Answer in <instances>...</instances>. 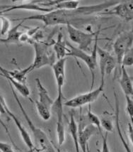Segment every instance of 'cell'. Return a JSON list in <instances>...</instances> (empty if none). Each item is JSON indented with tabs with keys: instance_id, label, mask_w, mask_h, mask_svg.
Returning a JSON list of instances; mask_svg holds the SVG:
<instances>
[{
	"instance_id": "cell-30",
	"label": "cell",
	"mask_w": 133,
	"mask_h": 152,
	"mask_svg": "<svg viewBox=\"0 0 133 152\" xmlns=\"http://www.w3.org/2000/svg\"><path fill=\"white\" fill-rule=\"evenodd\" d=\"M0 151L1 152H15L12 149V146L7 143L0 142Z\"/></svg>"
},
{
	"instance_id": "cell-12",
	"label": "cell",
	"mask_w": 133,
	"mask_h": 152,
	"mask_svg": "<svg viewBox=\"0 0 133 152\" xmlns=\"http://www.w3.org/2000/svg\"><path fill=\"white\" fill-rule=\"evenodd\" d=\"M98 133V129L92 124H87L83 126H78V140L81 151L87 152V146L88 141L91 137Z\"/></svg>"
},
{
	"instance_id": "cell-33",
	"label": "cell",
	"mask_w": 133,
	"mask_h": 152,
	"mask_svg": "<svg viewBox=\"0 0 133 152\" xmlns=\"http://www.w3.org/2000/svg\"><path fill=\"white\" fill-rule=\"evenodd\" d=\"M29 39V37H28V35L26 33H22V34L21 35L20 38H19V41H21V42H26Z\"/></svg>"
},
{
	"instance_id": "cell-19",
	"label": "cell",
	"mask_w": 133,
	"mask_h": 152,
	"mask_svg": "<svg viewBox=\"0 0 133 152\" xmlns=\"http://www.w3.org/2000/svg\"><path fill=\"white\" fill-rule=\"evenodd\" d=\"M68 129H69V132L71 134L72 138L74 141L76 152H80V145H79L78 140V125H77L76 121H75L74 117L72 113L70 114V119L69 124H68Z\"/></svg>"
},
{
	"instance_id": "cell-23",
	"label": "cell",
	"mask_w": 133,
	"mask_h": 152,
	"mask_svg": "<svg viewBox=\"0 0 133 152\" xmlns=\"http://www.w3.org/2000/svg\"><path fill=\"white\" fill-rule=\"evenodd\" d=\"M66 61V58H62L60 60H57V61H56V62L52 66L55 77H58V76L60 75H65L64 70H65Z\"/></svg>"
},
{
	"instance_id": "cell-15",
	"label": "cell",
	"mask_w": 133,
	"mask_h": 152,
	"mask_svg": "<svg viewBox=\"0 0 133 152\" xmlns=\"http://www.w3.org/2000/svg\"><path fill=\"white\" fill-rule=\"evenodd\" d=\"M31 67L29 66L27 68H24L22 70H8L4 68L3 67L0 66V73L2 74H6L12 77L13 78L17 80V81L21 83L26 84V75H28L30 72H31Z\"/></svg>"
},
{
	"instance_id": "cell-20",
	"label": "cell",
	"mask_w": 133,
	"mask_h": 152,
	"mask_svg": "<svg viewBox=\"0 0 133 152\" xmlns=\"http://www.w3.org/2000/svg\"><path fill=\"white\" fill-rule=\"evenodd\" d=\"M23 22H21L17 24V26H14L13 28H10V30L9 31L8 36H7V39H0V42L4 43H17L19 42V38H20L21 35L22 34L23 32L19 31V28L21 26V25L22 24Z\"/></svg>"
},
{
	"instance_id": "cell-34",
	"label": "cell",
	"mask_w": 133,
	"mask_h": 152,
	"mask_svg": "<svg viewBox=\"0 0 133 152\" xmlns=\"http://www.w3.org/2000/svg\"><path fill=\"white\" fill-rule=\"evenodd\" d=\"M0 113H1V114H3V115H7L6 112H5L4 109V107H3L2 104H1V102H0Z\"/></svg>"
},
{
	"instance_id": "cell-35",
	"label": "cell",
	"mask_w": 133,
	"mask_h": 152,
	"mask_svg": "<svg viewBox=\"0 0 133 152\" xmlns=\"http://www.w3.org/2000/svg\"><path fill=\"white\" fill-rule=\"evenodd\" d=\"M87 152H90V149H89V144H87Z\"/></svg>"
},
{
	"instance_id": "cell-7",
	"label": "cell",
	"mask_w": 133,
	"mask_h": 152,
	"mask_svg": "<svg viewBox=\"0 0 133 152\" xmlns=\"http://www.w3.org/2000/svg\"><path fill=\"white\" fill-rule=\"evenodd\" d=\"M97 56L100 73V83L105 85L106 75H110L116 66V59L107 50L97 46Z\"/></svg>"
},
{
	"instance_id": "cell-6",
	"label": "cell",
	"mask_w": 133,
	"mask_h": 152,
	"mask_svg": "<svg viewBox=\"0 0 133 152\" xmlns=\"http://www.w3.org/2000/svg\"><path fill=\"white\" fill-rule=\"evenodd\" d=\"M64 95L62 89L57 90V97L54 100L53 105L51 109L55 112L57 115V126L56 132L57 137V142L59 146H62L65 141V132H64V111L63 102Z\"/></svg>"
},
{
	"instance_id": "cell-16",
	"label": "cell",
	"mask_w": 133,
	"mask_h": 152,
	"mask_svg": "<svg viewBox=\"0 0 133 152\" xmlns=\"http://www.w3.org/2000/svg\"><path fill=\"white\" fill-rule=\"evenodd\" d=\"M53 49L57 60L64 58L66 56L68 48L66 46V41L64 40V36L62 33H59L56 42L54 44Z\"/></svg>"
},
{
	"instance_id": "cell-2",
	"label": "cell",
	"mask_w": 133,
	"mask_h": 152,
	"mask_svg": "<svg viewBox=\"0 0 133 152\" xmlns=\"http://www.w3.org/2000/svg\"><path fill=\"white\" fill-rule=\"evenodd\" d=\"M72 18L74 17L71 10H56L48 13L35 14L27 17L19 18V19H14L13 21H19L23 23L25 21L36 20V21H42L46 26H50L62 24H71L70 22Z\"/></svg>"
},
{
	"instance_id": "cell-31",
	"label": "cell",
	"mask_w": 133,
	"mask_h": 152,
	"mask_svg": "<svg viewBox=\"0 0 133 152\" xmlns=\"http://www.w3.org/2000/svg\"><path fill=\"white\" fill-rule=\"evenodd\" d=\"M0 124H1V125L2 126V127L4 128V129L5 132H6V133H7V134L8 135V137H9V139H10L11 142H12V144H13V145H14V146H15V147H17V146H16L15 143L14 142V141H13V139H12V135H11V133H10L8 127H7V126L6 125V124H5V123L3 122V120H2V119H1V118H0Z\"/></svg>"
},
{
	"instance_id": "cell-22",
	"label": "cell",
	"mask_w": 133,
	"mask_h": 152,
	"mask_svg": "<svg viewBox=\"0 0 133 152\" xmlns=\"http://www.w3.org/2000/svg\"><path fill=\"white\" fill-rule=\"evenodd\" d=\"M80 1H58L55 7V10H74L79 7Z\"/></svg>"
},
{
	"instance_id": "cell-36",
	"label": "cell",
	"mask_w": 133,
	"mask_h": 152,
	"mask_svg": "<svg viewBox=\"0 0 133 152\" xmlns=\"http://www.w3.org/2000/svg\"><path fill=\"white\" fill-rule=\"evenodd\" d=\"M4 6H3V7H0V11H1L4 9Z\"/></svg>"
},
{
	"instance_id": "cell-8",
	"label": "cell",
	"mask_w": 133,
	"mask_h": 152,
	"mask_svg": "<svg viewBox=\"0 0 133 152\" xmlns=\"http://www.w3.org/2000/svg\"><path fill=\"white\" fill-rule=\"evenodd\" d=\"M104 86L105 85L100 83V86L96 89L91 90L89 93L81 94L64 102V106L72 108H77L81 107L85 104H91V103L95 102L98 99L100 93L103 91Z\"/></svg>"
},
{
	"instance_id": "cell-32",
	"label": "cell",
	"mask_w": 133,
	"mask_h": 152,
	"mask_svg": "<svg viewBox=\"0 0 133 152\" xmlns=\"http://www.w3.org/2000/svg\"><path fill=\"white\" fill-rule=\"evenodd\" d=\"M128 137L130 139V142L132 143V141H133V128H132V124H131L130 123L128 124Z\"/></svg>"
},
{
	"instance_id": "cell-11",
	"label": "cell",
	"mask_w": 133,
	"mask_h": 152,
	"mask_svg": "<svg viewBox=\"0 0 133 152\" xmlns=\"http://www.w3.org/2000/svg\"><path fill=\"white\" fill-rule=\"evenodd\" d=\"M132 47V31L120 34L113 43V50L116 54L117 63L121 66L122 59L125 52Z\"/></svg>"
},
{
	"instance_id": "cell-28",
	"label": "cell",
	"mask_w": 133,
	"mask_h": 152,
	"mask_svg": "<svg viewBox=\"0 0 133 152\" xmlns=\"http://www.w3.org/2000/svg\"><path fill=\"white\" fill-rule=\"evenodd\" d=\"M125 100H126V113L128 115L129 117H130V120L132 121V119H133V100L132 97H130V96L125 95Z\"/></svg>"
},
{
	"instance_id": "cell-4",
	"label": "cell",
	"mask_w": 133,
	"mask_h": 152,
	"mask_svg": "<svg viewBox=\"0 0 133 152\" xmlns=\"http://www.w3.org/2000/svg\"><path fill=\"white\" fill-rule=\"evenodd\" d=\"M68 34L70 40L78 45L80 49L87 52L90 50V46L95 41L96 35L100 33V29L96 33H87L83 31L75 28L72 24L66 25Z\"/></svg>"
},
{
	"instance_id": "cell-3",
	"label": "cell",
	"mask_w": 133,
	"mask_h": 152,
	"mask_svg": "<svg viewBox=\"0 0 133 152\" xmlns=\"http://www.w3.org/2000/svg\"><path fill=\"white\" fill-rule=\"evenodd\" d=\"M100 34V33H99ZM98 34L96 35V39L94 41V46H93V50L91 54L87 53V52L80 49L78 47L72 46L71 43L66 42V46H67V53L66 56H72L82 60L83 62L87 65L88 68L91 73V77H92V83H91V90H93V86L95 83V71H96L97 66H98V56H97V46H98V37L99 35Z\"/></svg>"
},
{
	"instance_id": "cell-27",
	"label": "cell",
	"mask_w": 133,
	"mask_h": 152,
	"mask_svg": "<svg viewBox=\"0 0 133 152\" xmlns=\"http://www.w3.org/2000/svg\"><path fill=\"white\" fill-rule=\"evenodd\" d=\"M100 125L101 127L106 130V132H112L113 131V122L111 119L106 118V117H103L100 119Z\"/></svg>"
},
{
	"instance_id": "cell-29",
	"label": "cell",
	"mask_w": 133,
	"mask_h": 152,
	"mask_svg": "<svg viewBox=\"0 0 133 152\" xmlns=\"http://www.w3.org/2000/svg\"><path fill=\"white\" fill-rule=\"evenodd\" d=\"M102 138V151L101 152H111L109 149L108 144V132H106L105 135L103 134H100Z\"/></svg>"
},
{
	"instance_id": "cell-18",
	"label": "cell",
	"mask_w": 133,
	"mask_h": 152,
	"mask_svg": "<svg viewBox=\"0 0 133 152\" xmlns=\"http://www.w3.org/2000/svg\"><path fill=\"white\" fill-rule=\"evenodd\" d=\"M0 75L5 77V78L8 80L9 83L12 85V86H14V88H15V89L17 90L21 95L23 96V97H28V96H29L30 90L28 89V87L26 86V84L19 82L17 80L13 78V77H11L9 75H6V74H2L0 73Z\"/></svg>"
},
{
	"instance_id": "cell-14",
	"label": "cell",
	"mask_w": 133,
	"mask_h": 152,
	"mask_svg": "<svg viewBox=\"0 0 133 152\" xmlns=\"http://www.w3.org/2000/svg\"><path fill=\"white\" fill-rule=\"evenodd\" d=\"M35 84H36L38 92V101L43 104H44L45 106H46L47 107L49 108L50 110H51L52 107L53 105L54 100L50 97L48 90L43 86L39 78L35 79Z\"/></svg>"
},
{
	"instance_id": "cell-9",
	"label": "cell",
	"mask_w": 133,
	"mask_h": 152,
	"mask_svg": "<svg viewBox=\"0 0 133 152\" xmlns=\"http://www.w3.org/2000/svg\"><path fill=\"white\" fill-rule=\"evenodd\" d=\"M0 102L1 103V104H2L4 107V109L5 112H6L7 116H8L9 118H11L14 121V124L17 126L18 130L19 131V133H20L21 137V139H22L23 142L25 143V144H26L27 147L30 149V152L35 151V144H34L33 141H32V139L31 137H30L29 133H28V132H27V130L25 129V127L23 126V124H21L20 120L18 119L17 116L14 115V113H12V112L11 111L9 108L8 105H7L4 97H3V95H1V93H0Z\"/></svg>"
},
{
	"instance_id": "cell-13",
	"label": "cell",
	"mask_w": 133,
	"mask_h": 152,
	"mask_svg": "<svg viewBox=\"0 0 133 152\" xmlns=\"http://www.w3.org/2000/svg\"><path fill=\"white\" fill-rule=\"evenodd\" d=\"M121 69V75L120 77V86L123 90L124 95L130 96L132 97L133 95V87H132V80L130 76L128 75L125 68L123 66H120Z\"/></svg>"
},
{
	"instance_id": "cell-17",
	"label": "cell",
	"mask_w": 133,
	"mask_h": 152,
	"mask_svg": "<svg viewBox=\"0 0 133 152\" xmlns=\"http://www.w3.org/2000/svg\"><path fill=\"white\" fill-rule=\"evenodd\" d=\"M114 97H115V102H116V115H115V118H116V125L117 132H118V136L120 137V141H121L122 144H123V147L125 148V150L126 152H132L131 151L130 147H129L128 144H127L126 141L124 139V137L123 136V134L121 132V129H120V108H119V100H118V95L114 91Z\"/></svg>"
},
{
	"instance_id": "cell-1",
	"label": "cell",
	"mask_w": 133,
	"mask_h": 152,
	"mask_svg": "<svg viewBox=\"0 0 133 152\" xmlns=\"http://www.w3.org/2000/svg\"><path fill=\"white\" fill-rule=\"evenodd\" d=\"M9 85L14 99L17 101L18 105H19V107L20 108L21 113H22L23 117H24L25 119H26L30 131H31L32 134H33L34 140H35V144H36V146H35V151L41 152L43 151H49V150H52V147H53V146L51 145V143H50V141L49 140V139H48V136H47L46 134L45 133L42 129L35 126V124H34L32 119H30V117L28 116V113H27L26 110H25V108L23 107L22 103L21 102L20 99L19 98V96H18L17 93H16V91L13 88V86L11 84Z\"/></svg>"
},
{
	"instance_id": "cell-26",
	"label": "cell",
	"mask_w": 133,
	"mask_h": 152,
	"mask_svg": "<svg viewBox=\"0 0 133 152\" xmlns=\"http://www.w3.org/2000/svg\"><path fill=\"white\" fill-rule=\"evenodd\" d=\"M1 21V28H0V36H4L9 32L11 28V21L7 17L0 15Z\"/></svg>"
},
{
	"instance_id": "cell-21",
	"label": "cell",
	"mask_w": 133,
	"mask_h": 152,
	"mask_svg": "<svg viewBox=\"0 0 133 152\" xmlns=\"http://www.w3.org/2000/svg\"><path fill=\"white\" fill-rule=\"evenodd\" d=\"M34 102H35V107H36L38 113L40 118H42L44 121L49 120L51 117V110H50L49 108H48L42 103H40L38 99L34 100Z\"/></svg>"
},
{
	"instance_id": "cell-25",
	"label": "cell",
	"mask_w": 133,
	"mask_h": 152,
	"mask_svg": "<svg viewBox=\"0 0 133 152\" xmlns=\"http://www.w3.org/2000/svg\"><path fill=\"white\" fill-rule=\"evenodd\" d=\"M133 65V56H132V47L129 48L125 52V55L122 59L121 66L125 67H130Z\"/></svg>"
},
{
	"instance_id": "cell-10",
	"label": "cell",
	"mask_w": 133,
	"mask_h": 152,
	"mask_svg": "<svg viewBox=\"0 0 133 152\" xmlns=\"http://www.w3.org/2000/svg\"><path fill=\"white\" fill-rule=\"evenodd\" d=\"M100 15H113L121 18L125 21H132L133 19V1H120L116 6L111 7L109 10H105L100 13Z\"/></svg>"
},
{
	"instance_id": "cell-5",
	"label": "cell",
	"mask_w": 133,
	"mask_h": 152,
	"mask_svg": "<svg viewBox=\"0 0 133 152\" xmlns=\"http://www.w3.org/2000/svg\"><path fill=\"white\" fill-rule=\"evenodd\" d=\"M33 46L35 50V58L30 65L32 71L46 66H52L55 63V55L50 53L46 43L34 42Z\"/></svg>"
},
{
	"instance_id": "cell-24",
	"label": "cell",
	"mask_w": 133,
	"mask_h": 152,
	"mask_svg": "<svg viewBox=\"0 0 133 152\" xmlns=\"http://www.w3.org/2000/svg\"><path fill=\"white\" fill-rule=\"evenodd\" d=\"M90 106H91V104H89V111H88L87 115V120L89 121V124H92L93 126H94L95 127H96L97 129H98V132L100 133V134H103V131H102V127H101V125H100V118L98 117V116L96 115L94 113H93L91 111Z\"/></svg>"
}]
</instances>
